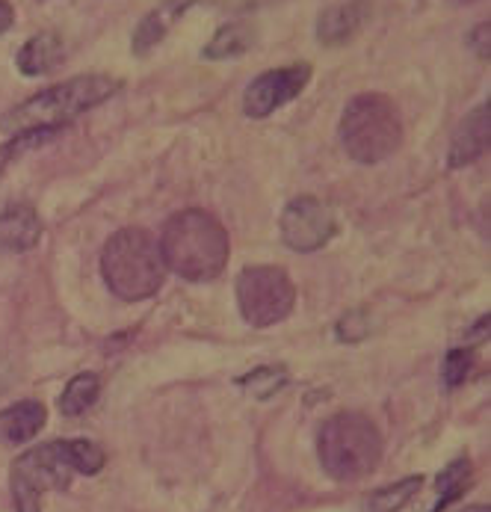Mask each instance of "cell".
Segmentation results:
<instances>
[{
	"instance_id": "1",
	"label": "cell",
	"mask_w": 491,
	"mask_h": 512,
	"mask_svg": "<svg viewBox=\"0 0 491 512\" xmlns=\"http://www.w3.org/2000/svg\"><path fill=\"white\" fill-rule=\"evenodd\" d=\"M163 264L187 282H213L231 255V240L222 222L208 211L190 208L175 214L160 234Z\"/></svg>"
},
{
	"instance_id": "2",
	"label": "cell",
	"mask_w": 491,
	"mask_h": 512,
	"mask_svg": "<svg viewBox=\"0 0 491 512\" xmlns=\"http://www.w3.org/2000/svg\"><path fill=\"white\" fill-rule=\"evenodd\" d=\"M122 89V80L107 77V74H80L63 80L57 86L42 89L39 95L27 98L15 110H9L0 119L3 134H24L36 128H63L66 122L83 116L86 110L110 101Z\"/></svg>"
},
{
	"instance_id": "3",
	"label": "cell",
	"mask_w": 491,
	"mask_h": 512,
	"mask_svg": "<svg viewBox=\"0 0 491 512\" xmlns=\"http://www.w3.org/2000/svg\"><path fill=\"white\" fill-rule=\"evenodd\" d=\"M101 273L119 299L140 302L163 288L166 264L157 240L145 228H122L101 252Z\"/></svg>"
},
{
	"instance_id": "4",
	"label": "cell",
	"mask_w": 491,
	"mask_h": 512,
	"mask_svg": "<svg viewBox=\"0 0 491 512\" xmlns=\"http://www.w3.org/2000/svg\"><path fill=\"white\" fill-rule=\"evenodd\" d=\"M341 143L355 163L373 166L388 160L403 143V122L397 104L382 92H361L344 107Z\"/></svg>"
},
{
	"instance_id": "5",
	"label": "cell",
	"mask_w": 491,
	"mask_h": 512,
	"mask_svg": "<svg viewBox=\"0 0 491 512\" xmlns=\"http://www.w3.org/2000/svg\"><path fill=\"white\" fill-rule=\"evenodd\" d=\"M323 471L341 483L367 477L382 459V436L376 424L358 412H341L329 418L317 439Z\"/></svg>"
},
{
	"instance_id": "6",
	"label": "cell",
	"mask_w": 491,
	"mask_h": 512,
	"mask_svg": "<svg viewBox=\"0 0 491 512\" xmlns=\"http://www.w3.org/2000/svg\"><path fill=\"white\" fill-rule=\"evenodd\" d=\"M74 462H71L69 441H48L39 447L24 450L12 462L9 486H12V501L18 512H42V495L57 489H69L74 477Z\"/></svg>"
},
{
	"instance_id": "7",
	"label": "cell",
	"mask_w": 491,
	"mask_h": 512,
	"mask_svg": "<svg viewBox=\"0 0 491 512\" xmlns=\"http://www.w3.org/2000/svg\"><path fill=\"white\" fill-rule=\"evenodd\" d=\"M237 305L252 329H267L290 317L296 288L281 267H246L237 276Z\"/></svg>"
},
{
	"instance_id": "8",
	"label": "cell",
	"mask_w": 491,
	"mask_h": 512,
	"mask_svg": "<svg viewBox=\"0 0 491 512\" xmlns=\"http://www.w3.org/2000/svg\"><path fill=\"white\" fill-rule=\"evenodd\" d=\"M281 240L293 252H317L335 237V220L329 208L311 196L293 199L281 214Z\"/></svg>"
},
{
	"instance_id": "9",
	"label": "cell",
	"mask_w": 491,
	"mask_h": 512,
	"mask_svg": "<svg viewBox=\"0 0 491 512\" xmlns=\"http://www.w3.org/2000/svg\"><path fill=\"white\" fill-rule=\"evenodd\" d=\"M311 80V66L299 63V66H284V69H273V72L258 74L246 95H243V110L249 119H267L273 116L279 107L290 104L293 98H299V92L308 86Z\"/></svg>"
},
{
	"instance_id": "10",
	"label": "cell",
	"mask_w": 491,
	"mask_h": 512,
	"mask_svg": "<svg viewBox=\"0 0 491 512\" xmlns=\"http://www.w3.org/2000/svg\"><path fill=\"white\" fill-rule=\"evenodd\" d=\"M491 110L489 104L474 107L456 128L453 140H450V151H447V166L450 169H462L477 163L486 151H489L491 137Z\"/></svg>"
},
{
	"instance_id": "11",
	"label": "cell",
	"mask_w": 491,
	"mask_h": 512,
	"mask_svg": "<svg viewBox=\"0 0 491 512\" xmlns=\"http://www.w3.org/2000/svg\"><path fill=\"white\" fill-rule=\"evenodd\" d=\"M367 18H370V3H367V0H350V3L329 6V9L317 18V39H320L326 48L347 45L350 39L358 36V30L367 24Z\"/></svg>"
},
{
	"instance_id": "12",
	"label": "cell",
	"mask_w": 491,
	"mask_h": 512,
	"mask_svg": "<svg viewBox=\"0 0 491 512\" xmlns=\"http://www.w3.org/2000/svg\"><path fill=\"white\" fill-rule=\"evenodd\" d=\"M196 0H163L160 6H154L151 12L142 15V21L137 24L134 36H131V48L137 57H145L148 51H154L166 36L169 30L187 15V9L193 6Z\"/></svg>"
},
{
	"instance_id": "13",
	"label": "cell",
	"mask_w": 491,
	"mask_h": 512,
	"mask_svg": "<svg viewBox=\"0 0 491 512\" xmlns=\"http://www.w3.org/2000/svg\"><path fill=\"white\" fill-rule=\"evenodd\" d=\"M42 237V220L30 205L0 211V252H27Z\"/></svg>"
},
{
	"instance_id": "14",
	"label": "cell",
	"mask_w": 491,
	"mask_h": 512,
	"mask_svg": "<svg viewBox=\"0 0 491 512\" xmlns=\"http://www.w3.org/2000/svg\"><path fill=\"white\" fill-rule=\"evenodd\" d=\"M48 421V409L39 400H21L0 412V444H24L36 439Z\"/></svg>"
},
{
	"instance_id": "15",
	"label": "cell",
	"mask_w": 491,
	"mask_h": 512,
	"mask_svg": "<svg viewBox=\"0 0 491 512\" xmlns=\"http://www.w3.org/2000/svg\"><path fill=\"white\" fill-rule=\"evenodd\" d=\"M63 57H66L63 39H60L57 33L45 30V33L30 36V39L21 45L15 63H18V72L24 74V77H39V74L54 72V69L63 63Z\"/></svg>"
},
{
	"instance_id": "16",
	"label": "cell",
	"mask_w": 491,
	"mask_h": 512,
	"mask_svg": "<svg viewBox=\"0 0 491 512\" xmlns=\"http://www.w3.org/2000/svg\"><path fill=\"white\" fill-rule=\"evenodd\" d=\"M252 42H255L252 27L246 21H231L216 30V36L205 45L202 57L205 60H234V57L246 54L252 48Z\"/></svg>"
},
{
	"instance_id": "17",
	"label": "cell",
	"mask_w": 491,
	"mask_h": 512,
	"mask_svg": "<svg viewBox=\"0 0 491 512\" xmlns=\"http://www.w3.org/2000/svg\"><path fill=\"white\" fill-rule=\"evenodd\" d=\"M423 477H406L400 483H391L385 489H376L364 498L361 512H400L412 504V498L421 492Z\"/></svg>"
},
{
	"instance_id": "18",
	"label": "cell",
	"mask_w": 491,
	"mask_h": 512,
	"mask_svg": "<svg viewBox=\"0 0 491 512\" xmlns=\"http://www.w3.org/2000/svg\"><path fill=\"white\" fill-rule=\"evenodd\" d=\"M98 394H101V379H98V373H77L69 385H66L63 397H60V412H63L66 418H77V415H83L86 409L95 406Z\"/></svg>"
},
{
	"instance_id": "19",
	"label": "cell",
	"mask_w": 491,
	"mask_h": 512,
	"mask_svg": "<svg viewBox=\"0 0 491 512\" xmlns=\"http://www.w3.org/2000/svg\"><path fill=\"white\" fill-rule=\"evenodd\" d=\"M468 480H471V459H468V456L453 459V462L438 474V501H435V507L429 512L447 510V507L465 492Z\"/></svg>"
},
{
	"instance_id": "20",
	"label": "cell",
	"mask_w": 491,
	"mask_h": 512,
	"mask_svg": "<svg viewBox=\"0 0 491 512\" xmlns=\"http://www.w3.org/2000/svg\"><path fill=\"white\" fill-rule=\"evenodd\" d=\"M240 385L255 397V400H270L276 391L287 385V370L284 367H258L240 379Z\"/></svg>"
},
{
	"instance_id": "21",
	"label": "cell",
	"mask_w": 491,
	"mask_h": 512,
	"mask_svg": "<svg viewBox=\"0 0 491 512\" xmlns=\"http://www.w3.org/2000/svg\"><path fill=\"white\" fill-rule=\"evenodd\" d=\"M471 367H474L471 350H450L447 359H444V382H447L450 388L462 385V382L468 379Z\"/></svg>"
},
{
	"instance_id": "22",
	"label": "cell",
	"mask_w": 491,
	"mask_h": 512,
	"mask_svg": "<svg viewBox=\"0 0 491 512\" xmlns=\"http://www.w3.org/2000/svg\"><path fill=\"white\" fill-rule=\"evenodd\" d=\"M367 320H364V314L361 311H352L347 317H341V323H338V338L341 341H361L364 335H367Z\"/></svg>"
},
{
	"instance_id": "23",
	"label": "cell",
	"mask_w": 491,
	"mask_h": 512,
	"mask_svg": "<svg viewBox=\"0 0 491 512\" xmlns=\"http://www.w3.org/2000/svg\"><path fill=\"white\" fill-rule=\"evenodd\" d=\"M468 45H471L483 60H489V24H477V27L468 33Z\"/></svg>"
},
{
	"instance_id": "24",
	"label": "cell",
	"mask_w": 491,
	"mask_h": 512,
	"mask_svg": "<svg viewBox=\"0 0 491 512\" xmlns=\"http://www.w3.org/2000/svg\"><path fill=\"white\" fill-rule=\"evenodd\" d=\"M12 21H15V9L6 0H0V36L12 27Z\"/></svg>"
},
{
	"instance_id": "25",
	"label": "cell",
	"mask_w": 491,
	"mask_h": 512,
	"mask_svg": "<svg viewBox=\"0 0 491 512\" xmlns=\"http://www.w3.org/2000/svg\"><path fill=\"white\" fill-rule=\"evenodd\" d=\"M462 512H491L489 507H483V504H480V507H468V510H462Z\"/></svg>"
},
{
	"instance_id": "26",
	"label": "cell",
	"mask_w": 491,
	"mask_h": 512,
	"mask_svg": "<svg viewBox=\"0 0 491 512\" xmlns=\"http://www.w3.org/2000/svg\"><path fill=\"white\" fill-rule=\"evenodd\" d=\"M453 3H477V0H453Z\"/></svg>"
}]
</instances>
